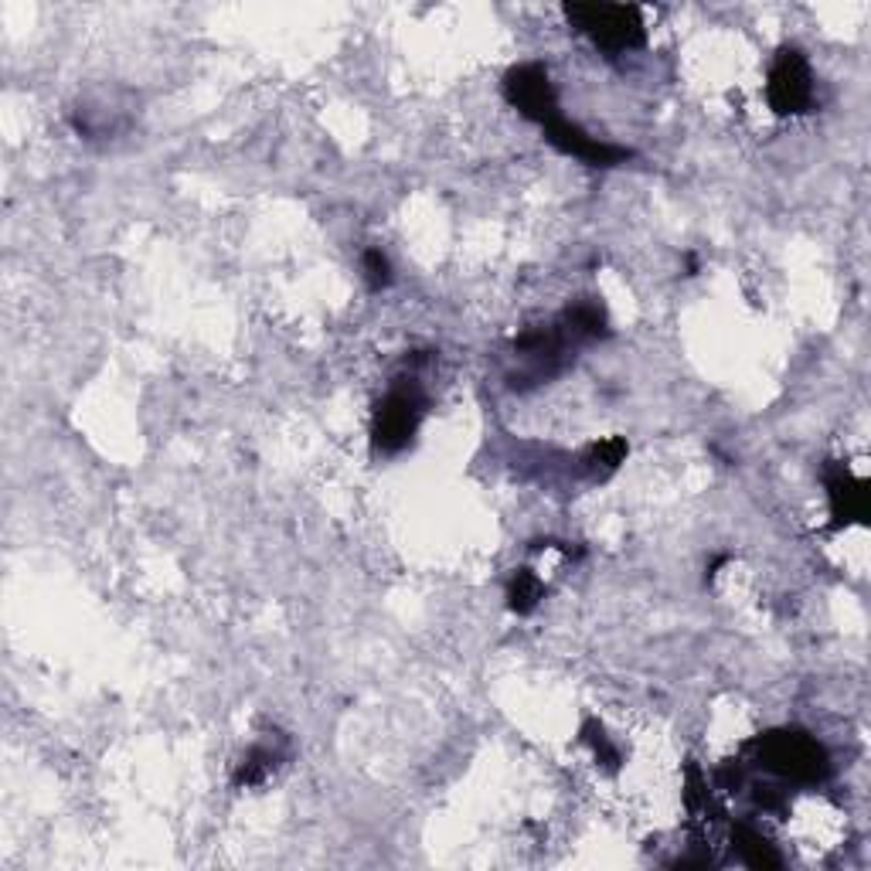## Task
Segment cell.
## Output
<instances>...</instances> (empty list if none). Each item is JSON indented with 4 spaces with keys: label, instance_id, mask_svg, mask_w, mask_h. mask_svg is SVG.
Here are the masks:
<instances>
[{
    "label": "cell",
    "instance_id": "obj_12",
    "mask_svg": "<svg viewBox=\"0 0 871 871\" xmlns=\"http://www.w3.org/2000/svg\"><path fill=\"white\" fill-rule=\"evenodd\" d=\"M276 767H279V752L276 749H270V746H252L242 756L239 767H235V776L232 780H235V786H259Z\"/></svg>",
    "mask_w": 871,
    "mask_h": 871
},
{
    "label": "cell",
    "instance_id": "obj_15",
    "mask_svg": "<svg viewBox=\"0 0 871 871\" xmlns=\"http://www.w3.org/2000/svg\"><path fill=\"white\" fill-rule=\"evenodd\" d=\"M684 804H688V810H698L701 804H708V783L695 762L688 767V783H684Z\"/></svg>",
    "mask_w": 871,
    "mask_h": 871
},
{
    "label": "cell",
    "instance_id": "obj_7",
    "mask_svg": "<svg viewBox=\"0 0 871 871\" xmlns=\"http://www.w3.org/2000/svg\"><path fill=\"white\" fill-rule=\"evenodd\" d=\"M824 487H828V505H831V527H848V524H864L868 521V481L855 477L841 463H828L824 470Z\"/></svg>",
    "mask_w": 871,
    "mask_h": 871
},
{
    "label": "cell",
    "instance_id": "obj_13",
    "mask_svg": "<svg viewBox=\"0 0 871 871\" xmlns=\"http://www.w3.org/2000/svg\"><path fill=\"white\" fill-rule=\"evenodd\" d=\"M583 743H589V746H593L596 759H599L602 767L610 770V773H617V770H620V752H617V746L610 743V735L602 732V725H599V722H593V719H589V722L583 725Z\"/></svg>",
    "mask_w": 871,
    "mask_h": 871
},
{
    "label": "cell",
    "instance_id": "obj_16",
    "mask_svg": "<svg viewBox=\"0 0 871 871\" xmlns=\"http://www.w3.org/2000/svg\"><path fill=\"white\" fill-rule=\"evenodd\" d=\"M719 783L725 789H738L743 786V767H738V762H725V767L719 770Z\"/></svg>",
    "mask_w": 871,
    "mask_h": 871
},
{
    "label": "cell",
    "instance_id": "obj_10",
    "mask_svg": "<svg viewBox=\"0 0 871 871\" xmlns=\"http://www.w3.org/2000/svg\"><path fill=\"white\" fill-rule=\"evenodd\" d=\"M545 599V583L532 569H514L511 583H508V610L518 617H527L538 610V602Z\"/></svg>",
    "mask_w": 871,
    "mask_h": 871
},
{
    "label": "cell",
    "instance_id": "obj_9",
    "mask_svg": "<svg viewBox=\"0 0 871 871\" xmlns=\"http://www.w3.org/2000/svg\"><path fill=\"white\" fill-rule=\"evenodd\" d=\"M732 844H735L738 858H743L749 868H783V858L776 855L773 844L762 837L756 828H749V824H735Z\"/></svg>",
    "mask_w": 871,
    "mask_h": 871
},
{
    "label": "cell",
    "instance_id": "obj_11",
    "mask_svg": "<svg viewBox=\"0 0 871 871\" xmlns=\"http://www.w3.org/2000/svg\"><path fill=\"white\" fill-rule=\"evenodd\" d=\"M626 453H630L626 439L623 436H610V439H599V443L589 446V450L583 453V466L593 473V477L602 481V477H610L613 470H620Z\"/></svg>",
    "mask_w": 871,
    "mask_h": 871
},
{
    "label": "cell",
    "instance_id": "obj_1",
    "mask_svg": "<svg viewBox=\"0 0 871 871\" xmlns=\"http://www.w3.org/2000/svg\"><path fill=\"white\" fill-rule=\"evenodd\" d=\"M746 752L762 770H770L794 783H824L831 776V756L810 732L800 729H776L756 735L746 743Z\"/></svg>",
    "mask_w": 871,
    "mask_h": 871
},
{
    "label": "cell",
    "instance_id": "obj_2",
    "mask_svg": "<svg viewBox=\"0 0 871 871\" xmlns=\"http://www.w3.org/2000/svg\"><path fill=\"white\" fill-rule=\"evenodd\" d=\"M565 17L575 32H583L596 48L620 55L647 41L644 14L633 4H565Z\"/></svg>",
    "mask_w": 871,
    "mask_h": 871
},
{
    "label": "cell",
    "instance_id": "obj_5",
    "mask_svg": "<svg viewBox=\"0 0 871 871\" xmlns=\"http://www.w3.org/2000/svg\"><path fill=\"white\" fill-rule=\"evenodd\" d=\"M505 99L514 105V110L532 120L538 126H545L548 120L559 116V96H556V86H551L548 78V69L538 65V62H527V65H514L508 75H505Z\"/></svg>",
    "mask_w": 871,
    "mask_h": 871
},
{
    "label": "cell",
    "instance_id": "obj_6",
    "mask_svg": "<svg viewBox=\"0 0 871 871\" xmlns=\"http://www.w3.org/2000/svg\"><path fill=\"white\" fill-rule=\"evenodd\" d=\"M542 129H545V140L551 147L562 150L565 157H575V161L589 164V167H617V164H623V161H630V157H633V150H626V147L589 137L583 126H575L562 113L556 120H548Z\"/></svg>",
    "mask_w": 871,
    "mask_h": 871
},
{
    "label": "cell",
    "instance_id": "obj_4",
    "mask_svg": "<svg viewBox=\"0 0 871 871\" xmlns=\"http://www.w3.org/2000/svg\"><path fill=\"white\" fill-rule=\"evenodd\" d=\"M767 99L773 105V113H780V116H800L810 110L813 75H810L804 51H797V48L776 51V59L770 65V78H767Z\"/></svg>",
    "mask_w": 871,
    "mask_h": 871
},
{
    "label": "cell",
    "instance_id": "obj_3",
    "mask_svg": "<svg viewBox=\"0 0 871 871\" xmlns=\"http://www.w3.org/2000/svg\"><path fill=\"white\" fill-rule=\"evenodd\" d=\"M426 412V391L419 388L415 378H399L385 399L375 406L372 415V443L378 453H402L415 439V430Z\"/></svg>",
    "mask_w": 871,
    "mask_h": 871
},
{
    "label": "cell",
    "instance_id": "obj_8",
    "mask_svg": "<svg viewBox=\"0 0 871 871\" xmlns=\"http://www.w3.org/2000/svg\"><path fill=\"white\" fill-rule=\"evenodd\" d=\"M559 321L569 327V334L575 340H599L610 334V324H606V310L596 300H575Z\"/></svg>",
    "mask_w": 871,
    "mask_h": 871
},
{
    "label": "cell",
    "instance_id": "obj_14",
    "mask_svg": "<svg viewBox=\"0 0 871 871\" xmlns=\"http://www.w3.org/2000/svg\"><path fill=\"white\" fill-rule=\"evenodd\" d=\"M361 266H364V279H368V286H372L375 294L391 283V262H388V256H385L382 249H368V252L361 256Z\"/></svg>",
    "mask_w": 871,
    "mask_h": 871
}]
</instances>
